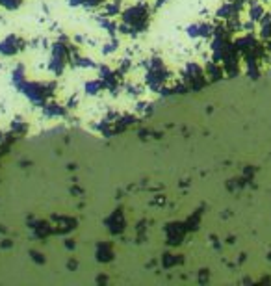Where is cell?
I'll use <instances>...</instances> for the list:
<instances>
[{"instance_id": "cell-1", "label": "cell", "mask_w": 271, "mask_h": 286, "mask_svg": "<svg viewBox=\"0 0 271 286\" xmlns=\"http://www.w3.org/2000/svg\"><path fill=\"white\" fill-rule=\"evenodd\" d=\"M149 17H150V11H149V6L147 4H134L130 8H126L121 15V21L125 25H128L132 30H134L136 34H140L143 30H147L149 26Z\"/></svg>"}, {"instance_id": "cell-2", "label": "cell", "mask_w": 271, "mask_h": 286, "mask_svg": "<svg viewBox=\"0 0 271 286\" xmlns=\"http://www.w3.org/2000/svg\"><path fill=\"white\" fill-rule=\"evenodd\" d=\"M23 49H25V41L17 35H8L0 41V56H15Z\"/></svg>"}, {"instance_id": "cell-3", "label": "cell", "mask_w": 271, "mask_h": 286, "mask_svg": "<svg viewBox=\"0 0 271 286\" xmlns=\"http://www.w3.org/2000/svg\"><path fill=\"white\" fill-rule=\"evenodd\" d=\"M106 227L110 228L111 233H121L123 228H125V216H123L121 210H115V212L106 219Z\"/></svg>"}, {"instance_id": "cell-4", "label": "cell", "mask_w": 271, "mask_h": 286, "mask_svg": "<svg viewBox=\"0 0 271 286\" xmlns=\"http://www.w3.org/2000/svg\"><path fill=\"white\" fill-rule=\"evenodd\" d=\"M113 258V247L110 243H99L97 245V260L110 262Z\"/></svg>"}, {"instance_id": "cell-5", "label": "cell", "mask_w": 271, "mask_h": 286, "mask_svg": "<svg viewBox=\"0 0 271 286\" xmlns=\"http://www.w3.org/2000/svg\"><path fill=\"white\" fill-rule=\"evenodd\" d=\"M84 89H86L87 95H99L102 89H106V86L102 84L101 78H95V80H87L86 87H84Z\"/></svg>"}, {"instance_id": "cell-6", "label": "cell", "mask_w": 271, "mask_h": 286, "mask_svg": "<svg viewBox=\"0 0 271 286\" xmlns=\"http://www.w3.org/2000/svg\"><path fill=\"white\" fill-rule=\"evenodd\" d=\"M43 112L47 117H62L65 116V108L60 106V104H45Z\"/></svg>"}, {"instance_id": "cell-7", "label": "cell", "mask_w": 271, "mask_h": 286, "mask_svg": "<svg viewBox=\"0 0 271 286\" xmlns=\"http://www.w3.org/2000/svg\"><path fill=\"white\" fill-rule=\"evenodd\" d=\"M26 130H28V123L21 121V119H15V121H11V132H13L15 136H23Z\"/></svg>"}, {"instance_id": "cell-8", "label": "cell", "mask_w": 271, "mask_h": 286, "mask_svg": "<svg viewBox=\"0 0 271 286\" xmlns=\"http://www.w3.org/2000/svg\"><path fill=\"white\" fill-rule=\"evenodd\" d=\"M23 4V0H0V8H4V10H17L21 8Z\"/></svg>"}, {"instance_id": "cell-9", "label": "cell", "mask_w": 271, "mask_h": 286, "mask_svg": "<svg viewBox=\"0 0 271 286\" xmlns=\"http://www.w3.org/2000/svg\"><path fill=\"white\" fill-rule=\"evenodd\" d=\"M32 255H34V260L35 262H45V258H41V255H39V253L32 251Z\"/></svg>"}]
</instances>
